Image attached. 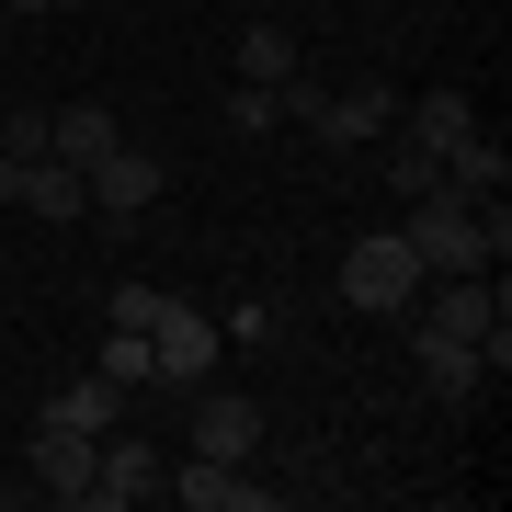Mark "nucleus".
Masks as SVG:
<instances>
[{
    "mask_svg": "<svg viewBox=\"0 0 512 512\" xmlns=\"http://www.w3.org/2000/svg\"><path fill=\"white\" fill-rule=\"evenodd\" d=\"M148 376L160 387H205L217 376V319L183 308V296H160V319H148Z\"/></svg>",
    "mask_w": 512,
    "mask_h": 512,
    "instance_id": "obj_3",
    "label": "nucleus"
},
{
    "mask_svg": "<svg viewBox=\"0 0 512 512\" xmlns=\"http://www.w3.org/2000/svg\"><path fill=\"white\" fill-rule=\"evenodd\" d=\"M0 35H12V12H0Z\"/></svg>",
    "mask_w": 512,
    "mask_h": 512,
    "instance_id": "obj_24",
    "label": "nucleus"
},
{
    "mask_svg": "<svg viewBox=\"0 0 512 512\" xmlns=\"http://www.w3.org/2000/svg\"><path fill=\"white\" fill-rule=\"evenodd\" d=\"M0 12H12V23H35V12H57V0H0Z\"/></svg>",
    "mask_w": 512,
    "mask_h": 512,
    "instance_id": "obj_22",
    "label": "nucleus"
},
{
    "mask_svg": "<svg viewBox=\"0 0 512 512\" xmlns=\"http://www.w3.org/2000/svg\"><path fill=\"white\" fill-rule=\"evenodd\" d=\"M114 410H126V387H114V376L92 365V376L46 387V410H35V421H69V433H114Z\"/></svg>",
    "mask_w": 512,
    "mask_h": 512,
    "instance_id": "obj_11",
    "label": "nucleus"
},
{
    "mask_svg": "<svg viewBox=\"0 0 512 512\" xmlns=\"http://www.w3.org/2000/svg\"><path fill=\"white\" fill-rule=\"evenodd\" d=\"M262 12H296V0H262Z\"/></svg>",
    "mask_w": 512,
    "mask_h": 512,
    "instance_id": "obj_23",
    "label": "nucleus"
},
{
    "mask_svg": "<svg viewBox=\"0 0 512 512\" xmlns=\"http://www.w3.org/2000/svg\"><path fill=\"white\" fill-rule=\"evenodd\" d=\"M421 285H433V274H421V251H410L399 228H365L342 251V308H365V319H399Z\"/></svg>",
    "mask_w": 512,
    "mask_h": 512,
    "instance_id": "obj_2",
    "label": "nucleus"
},
{
    "mask_svg": "<svg viewBox=\"0 0 512 512\" xmlns=\"http://www.w3.org/2000/svg\"><path fill=\"white\" fill-rule=\"evenodd\" d=\"M114 137H126V126H114L103 103H69V114H57V137H46V160H80V171H92Z\"/></svg>",
    "mask_w": 512,
    "mask_h": 512,
    "instance_id": "obj_15",
    "label": "nucleus"
},
{
    "mask_svg": "<svg viewBox=\"0 0 512 512\" xmlns=\"http://www.w3.org/2000/svg\"><path fill=\"white\" fill-rule=\"evenodd\" d=\"M399 126L433 137V148H456V137L478 126V103H467V92H421V103H399Z\"/></svg>",
    "mask_w": 512,
    "mask_h": 512,
    "instance_id": "obj_17",
    "label": "nucleus"
},
{
    "mask_svg": "<svg viewBox=\"0 0 512 512\" xmlns=\"http://www.w3.org/2000/svg\"><path fill=\"white\" fill-rule=\"evenodd\" d=\"M194 456H262V399H239V387H205L194 399Z\"/></svg>",
    "mask_w": 512,
    "mask_h": 512,
    "instance_id": "obj_8",
    "label": "nucleus"
},
{
    "mask_svg": "<svg viewBox=\"0 0 512 512\" xmlns=\"http://www.w3.org/2000/svg\"><path fill=\"white\" fill-rule=\"evenodd\" d=\"M239 80H296V35L285 23H239Z\"/></svg>",
    "mask_w": 512,
    "mask_h": 512,
    "instance_id": "obj_18",
    "label": "nucleus"
},
{
    "mask_svg": "<svg viewBox=\"0 0 512 512\" xmlns=\"http://www.w3.org/2000/svg\"><path fill=\"white\" fill-rule=\"evenodd\" d=\"M92 444H103V433L35 421V490H46V501H92Z\"/></svg>",
    "mask_w": 512,
    "mask_h": 512,
    "instance_id": "obj_9",
    "label": "nucleus"
},
{
    "mask_svg": "<svg viewBox=\"0 0 512 512\" xmlns=\"http://www.w3.org/2000/svg\"><path fill=\"white\" fill-rule=\"evenodd\" d=\"M296 126H308L319 148H365V137H387V126H399V92H387V80H353V92H319Z\"/></svg>",
    "mask_w": 512,
    "mask_h": 512,
    "instance_id": "obj_4",
    "label": "nucleus"
},
{
    "mask_svg": "<svg viewBox=\"0 0 512 512\" xmlns=\"http://www.w3.org/2000/svg\"><path fill=\"white\" fill-rule=\"evenodd\" d=\"M399 239L421 251V274H490V239H478V205H467V194H444V183L399 205Z\"/></svg>",
    "mask_w": 512,
    "mask_h": 512,
    "instance_id": "obj_1",
    "label": "nucleus"
},
{
    "mask_svg": "<svg viewBox=\"0 0 512 512\" xmlns=\"http://www.w3.org/2000/svg\"><path fill=\"white\" fill-rule=\"evenodd\" d=\"M148 205H160V160H148V148H126V137H114L103 160H92V217H114V228H137Z\"/></svg>",
    "mask_w": 512,
    "mask_h": 512,
    "instance_id": "obj_5",
    "label": "nucleus"
},
{
    "mask_svg": "<svg viewBox=\"0 0 512 512\" xmlns=\"http://www.w3.org/2000/svg\"><path fill=\"white\" fill-rule=\"evenodd\" d=\"M160 490H171V501H194V512H262V501H274L239 456H194V467H171Z\"/></svg>",
    "mask_w": 512,
    "mask_h": 512,
    "instance_id": "obj_7",
    "label": "nucleus"
},
{
    "mask_svg": "<svg viewBox=\"0 0 512 512\" xmlns=\"http://www.w3.org/2000/svg\"><path fill=\"white\" fill-rule=\"evenodd\" d=\"M160 319V285H114V330H148Z\"/></svg>",
    "mask_w": 512,
    "mask_h": 512,
    "instance_id": "obj_21",
    "label": "nucleus"
},
{
    "mask_svg": "<svg viewBox=\"0 0 512 512\" xmlns=\"http://www.w3.org/2000/svg\"><path fill=\"white\" fill-rule=\"evenodd\" d=\"M103 376L114 387H148V330H114V342H103Z\"/></svg>",
    "mask_w": 512,
    "mask_h": 512,
    "instance_id": "obj_19",
    "label": "nucleus"
},
{
    "mask_svg": "<svg viewBox=\"0 0 512 512\" xmlns=\"http://www.w3.org/2000/svg\"><path fill=\"white\" fill-rule=\"evenodd\" d=\"M23 217H92V171L80 160H35L23 171Z\"/></svg>",
    "mask_w": 512,
    "mask_h": 512,
    "instance_id": "obj_13",
    "label": "nucleus"
},
{
    "mask_svg": "<svg viewBox=\"0 0 512 512\" xmlns=\"http://www.w3.org/2000/svg\"><path fill=\"white\" fill-rule=\"evenodd\" d=\"M387 183H399V205H410V194H433V183H444V148H433V137H410V126H387Z\"/></svg>",
    "mask_w": 512,
    "mask_h": 512,
    "instance_id": "obj_16",
    "label": "nucleus"
},
{
    "mask_svg": "<svg viewBox=\"0 0 512 512\" xmlns=\"http://www.w3.org/2000/svg\"><path fill=\"white\" fill-rule=\"evenodd\" d=\"M410 365H421L433 399H478V387H490V353H478V342H444V330H410Z\"/></svg>",
    "mask_w": 512,
    "mask_h": 512,
    "instance_id": "obj_10",
    "label": "nucleus"
},
{
    "mask_svg": "<svg viewBox=\"0 0 512 512\" xmlns=\"http://www.w3.org/2000/svg\"><path fill=\"white\" fill-rule=\"evenodd\" d=\"M501 183H512V148H501V137H478V126H467L456 148H444V194H467V205H478V194H501Z\"/></svg>",
    "mask_w": 512,
    "mask_h": 512,
    "instance_id": "obj_12",
    "label": "nucleus"
},
{
    "mask_svg": "<svg viewBox=\"0 0 512 512\" xmlns=\"http://www.w3.org/2000/svg\"><path fill=\"white\" fill-rule=\"evenodd\" d=\"M46 137H57V114H12V137H0V148H12V160H46Z\"/></svg>",
    "mask_w": 512,
    "mask_h": 512,
    "instance_id": "obj_20",
    "label": "nucleus"
},
{
    "mask_svg": "<svg viewBox=\"0 0 512 512\" xmlns=\"http://www.w3.org/2000/svg\"><path fill=\"white\" fill-rule=\"evenodd\" d=\"M160 478H171V467L148 456L137 433H103V444H92V501H103V512H137V501H160Z\"/></svg>",
    "mask_w": 512,
    "mask_h": 512,
    "instance_id": "obj_6",
    "label": "nucleus"
},
{
    "mask_svg": "<svg viewBox=\"0 0 512 512\" xmlns=\"http://www.w3.org/2000/svg\"><path fill=\"white\" fill-rule=\"evenodd\" d=\"M217 126H228V137H274V126H285V80H228Z\"/></svg>",
    "mask_w": 512,
    "mask_h": 512,
    "instance_id": "obj_14",
    "label": "nucleus"
}]
</instances>
